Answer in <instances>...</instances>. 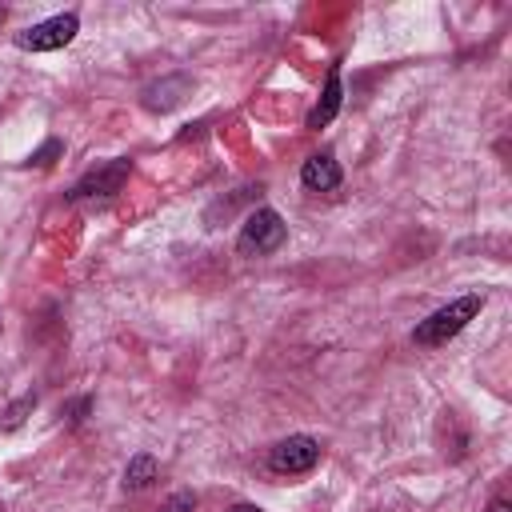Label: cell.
Listing matches in <instances>:
<instances>
[{"mask_svg":"<svg viewBox=\"0 0 512 512\" xmlns=\"http://www.w3.org/2000/svg\"><path fill=\"white\" fill-rule=\"evenodd\" d=\"M480 296H460V300H452V304H444V308H436L428 320H420L416 324V344H424V348H436V344H448L476 312H480Z\"/></svg>","mask_w":512,"mask_h":512,"instance_id":"6da1fadb","label":"cell"},{"mask_svg":"<svg viewBox=\"0 0 512 512\" xmlns=\"http://www.w3.org/2000/svg\"><path fill=\"white\" fill-rule=\"evenodd\" d=\"M284 236H288L284 220H280L272 208H260V212H252V216L244 220L236 248H240V256H264V252H276V248L284 244Z\"/></svg>","mask_w":512,"mask_h":512,"instance_id":"7a4b0ae2","label":"cell"},{"mask_svg":"<svg viewBox=\"0 0 512 512\" xmlns=\"http://www.w3.org/2000/svg\"><path fill=\"white\" fill-rule=\"evenodd\" d=\"M76 28H80V20H76L72 12H64V16H52V20H40V24L24 28V32L16 36V44H20L24 52H56V48L72 44Z\"/></svg>","mask_w":512,"mask_h":512,"instance_id":"3957f363","label":"cell"},{"mask_svg":"<svg viewBox=\"0 0 512 512\" xmlns=\"http://www.w3.org/2000/svg\"><path fill=\"white\" fill-rule=\"evenodd\" d=\"M316 460H320V444H316L312 436H288V440H280V444L272 448V456H268L272 472H284V476L308 472Z\"/></svg>","mask_w":512,"mask_h":512,"instance_id":"277c9868","label":"cell"},{"mask_svg":"<svg viewBox=\"0 0 512 512\" xmlns=\"http://www.w3.org/2000/svg\"><path fill=\"white\" fill-rule=\"evenodd\" d=\"M300 180H304L312 192H332V188L340 184V164L332 160V152H316V156L304 160Z\"/></svg>","mask_w":512,"mask_h":512,"instance_id":"5b68a950","label":"cell"},{"mask_svg":"<svg viewBox=\"0 0 512 512\" xmlns=\"http://www.w3.org/2000/svg\"><path fill=\"white\" fill-rule=\"evenodd\" d=\"M124 176H128V164H124V160H112L108 168L88 172V176L72 188V196H108V192H120Z\"/></svg>","mask_w":512,"mask_h":512,"instance_id":"8992f818","label":"cell"},{"mask_svg":"<svg viewBox=\"0 0 512 512\" xmlns=\"http://www.w3.org/2000/svg\"><path fill=\"white\" fill-rule=\"evenodd\" d=\"M336 108H340V72L332 68L328 80H324V96H320L316 108L308 112V128H324V124L336 116Z\"/></svg>","mask_w":512,"mask_h":512,"instance_id":"52a82bcc","label":"cell"},{"mask_svg":"<svg viewBox=\"0 0 512 512\" xmlns=\"http://www.w3.org/2000/svg\"><path fill=\"white\" fill-rule=\"evenodd\" d=\"M152 476H156V460H152L148 452H140V456H132L128 472H124V484L136 492V488H148V484H152Z\"/></svg>","mask_w":512,"mask_h":512,"instance_id":"ba28073f","label":"cell"},{"mask_svg":"<svg viewBox=\"0 0 512 512\" xmlns=\"http://www.w3.org/2000/svg\"><path fill=\"white\" fill-rule=\"evenodd\" d=\"M192 508H196V496L192 492H176V496H168V504L160 512H192Z\"/></svg>","mask_w":512,"mask_h":512,"instance_id":"9c48e42d","label":"cell"},{"mask_svg":"<svg viewBox=\"0 0 512 512\" xmlns=\"http://www.w3.org/2000/svg\"><path fill=\"white\" fill-rule=\"evenodd\" d=\"M488 512H512V508H508V500H492Z\"/></svg>","mask_w":512,"mask_h":512,"instance_id":"30bf717a","label":"cell"},{"mask_svg":"<svg viewBox=\"0 0 512 512\" xmlns=\"http://www.w3.org/2000/svg\"><path fill=\"white\" fill-rule=\"evenodd\" d=\"M232 512H264V508H256V504H232Z\"/></svg>","mask_w":512,"mask_h":512,"instance_id":"8fae6325","label":"cell"}]
</instances>
